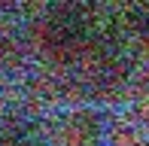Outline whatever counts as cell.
I'll return each instance as SVG.
<instances>
[{
  "label": "cell",
  "mask_w": 149,
  "mask_h": 146,
  "mask_svg": "<svg viewBox=\"0 0 149 146\" xmlns=\"http://www.w3.org/2000/svg\"><path fill=\"white\" fill-rule=\"evenodd\" d=\"M91 40V24L88 15L76 6H61L43 22V46L55 58H70L88 46Z\"/></svg>",
  "instance_id": "cell-1"
},
{
  "label": "cell",
  "mask_w": 149,
  "mask_h": 146,
  "mask_svg": "<svg viewBox=\"0 0 149 146\" xmlns=\"http://www.w3.org/2000/svg\"><path fill=\"white\" fill-rule=\"evenodd\" d=\"M67 146H100V122L94 113H76L64 131Z\"/></svg>",
  "instance_id": "cell-2"
},
{
  "label": "cell",
  "mask_w": 149,
  "mask_h": 146,
  "mask_svg": "<svg viewBox=\"0 0 149 146\" xmlns=\"http://www.w3.org/2000/svg\"><path fill=\"white\" fill-rule=\"evenodd\" d=\"M131 31L143 46H149V3H140L131 9Z\"/></svg>",
  "instance_id": "cell-3"
},
{
  "label": "cell",
  "mask_w": 149,
  "mask_h": 146,
  "mask_svg": "<svg viewBox=\"0 0 149 146\" xmlns=\"http://www.w3.org/2000/svg\"><path fill=\"white\" fill-rule=\"evenodd\" d=\"M0 146H28V137L15 125H0Z\"/></svg>",
  "instance_id": "cell-4"
},
{
  "label": "cell",
  "mask_w": 149,
  "mask_h": 146,
  "mask_svg": "<svg viewBox=\"0 0 149 146\" xmlns=\"http://www.w3.org/2000/svg\"><path fill=\"white\" fill-rule=\"evenodd\" d=\"M143 88H146V101H149V73H146V85H143Z\"/></svg>",
  "instance_id": "cell-5"
},
{
  "label": "cell",
  "mask_w": 149,
  "mask_h": 146,
  "mask_svg": "<svg viewBox=\"0 0 149 146\" xmlns=\"http://www.w3.org/2000/svg\"><path fill=\"white\" fill-rule=\"evenodd\" d=\"M0 104H3V88H0Z\"/></svg>",
  "instance_id": "cell-6"
}]
</instances>
